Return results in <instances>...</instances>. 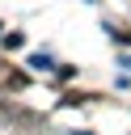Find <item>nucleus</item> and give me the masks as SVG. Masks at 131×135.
<instances>
[{
  "label": "nucleus",
  "mask_w": 131,
  "mask_h": 135,
  "mask_svg": "<svg viewBox=\"0 0 131 135\" xmlns=\"http://www.w3.org/2000/svg\"><path fill=\"white\" fill-rule=\"evenodd\" d=\"M25 84H30V80H25L13 63H0V89H25Z\"/></svg>",
  "instance_id": "1"
},
{
  "label": "nucleus",
  "mask_w": 131,
  "mask_h": 135,
  "mask_svg": "<svg viewBox=\"0 0 131 135\" xmlns=\"http://www.w3.org/2000/svg\"><path fill=\"white\" fill-rule=\"evenodd\" d=\"M0 42H4V51H17L25 42V34H0Z\"/></svg>",
  "instance_id": "2"
},
{
  "label": "nucleus",
  "mask_w": 131,
  "mask_h": 135,
  "mask_svg": "<svg viewBox=\"0 0 131 135\" xmlns=\"http://www.w3.org/2000/svg\"><path fill=\"white\" fill-rule=\"evenodd\" d=\"M30 68H51V55H42V51H38V55H30Z\"/></svg>",
  "instance_id": "3"
},
{
  "label": "nucleus",
  "mask_w": 131,
  "mask_h": 135,
  "mask_svg": "<svg viewBox=\"0 0 131 135\" xmlns=\"http://www.w3.org/2000/svg\"><path fill=\"white\" fill-rule=\"evenodd\" d=\"M106 34H110L114 42H123V46H131V34H123V30H110V25H106Z\"/></svg>",
  "instance_id": "4"
},
{
  "label": "nucleus",
  "mask_w": 131,
  "mask_h": 135,
  "mask_svg": "<svg viewBox=\"0 0 131 135\" xmlns=\"http://www.w3.org/2000/svg\"><path fill=\"white\" fill-rule=\"evenodd\" d=\"M118 68H127V72H131V55H123V59H118Z\"/></svg>",
  "instance_id": "5"
}]
</instances>
